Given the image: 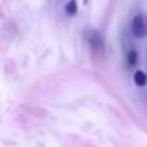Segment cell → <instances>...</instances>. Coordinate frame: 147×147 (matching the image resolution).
I'll use <instances>...</instances> for the list:
<instances>
[{"label": "cell", "mask_w": 147, "mask_h": 147, "mask_svg": "<svg viewBox=\"0 0 147 147\" xmlns=\"http://www.w3.org/2000/svg\"><path fill=\"white\" fill-rule=\"evenodd\" d=\"M84 35H86V40L89 43L90 49L95 54H103L105 52V40H103V36L98 32H95V30H86Z\"/></svg>", "instance_id": "1"}, {"label": "cell", "mask_w": 147, "mask_h": 147, "mask_svg": "<svg viewBox=\"0 0 147 147\" xmlns=\"http://www.w3.org/2000/svg\"><path fill=\"white\" fill-rule=\"evenodd\" d=\"M131 32L136 38H146L147 36V16L146 14H136L131 21Z\"/></svg>", "instance_id": "2"}, {"label": "cell", "mask_w": 147, "mask_h": 147, "mask_svg": "<svg viewBox=\"0 0 147 147\" xmlns=\"http://www.w3.org/2000/svg\"><path fill=\"white\" fill-rule=\"evenodd\" d=\"M134 84L139 86V87H144L147 84V74L144 73V71H141V70L134 71Z\"/></svg>", "instance_id": "3"}, {"label": "cell", "mask_w": 147, "mask_h": 147, "mask_svg": "<svg viewBox=\"0 0 147 147\" xmlns=\"http://www.w3.org/2000/svg\"><path fill=\"white\" fill-rule=\"evenodd\" d=\"M65 11H67L68 16H74V14L78 13V3L74 2V0H71V2H68L67 7H65Z\"/></svg>", "instance_id": "4"}, {"label": "cell", "mask_w": 147, "mask_h": 147, "mask_svg": "<svg viewBox=\"0 0 147 147\" xmlns=\"http://www.w3.org/2000/svg\"><path fill=\"white\" fill-rule=\"evenodd\" d=\"M127 57H128V63L131 65V67H134L136 65V62H138V54H136V51H130L127 54Z\"/></svg>", "instance_id": "5"}, {"label": "cell", "mask_w": 147, "mask_h": 147, "mask_svg": "<svg viewBox=\"0 0 147 147\" xmlns=\"http://www.w3.org/2000/svg\"><path fill=\"white\" fill-rule=\"evenodd\" d=\"M87 2H89V0H84V3H87Z\"/></svg>", "instance_id": "6"}]
</instances>
